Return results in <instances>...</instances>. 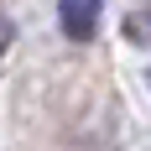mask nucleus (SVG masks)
<instances>
[{"label":"nucleus","mask_w":151,"mask_h":151,"mask_svg":"<svg viewBox=\"0 0 151 151\" xmlns=\"http://www.w3.org/2000/svg\"><path fill=\"white\" fill-rule=\"evenodd\" d=\"M99 11H104V0H58V21L73 42H89L99 31Z\"/></svg>","instance_id":"obj_1"},{"label":"nucleus","mask_w":151,"mask_h":151,"mask_svg":"<svg viewBox=\"0 0 151 151\" xmlns=\"http://www.w3.org/2000/svg\"><path fill=\"white\" fill-rule=\"evenodd\" d=\"M11 37H16V26H11V16L0 11V58H5V47H11Z\"/></svg>","instance_id":"obj_3"},{"label":"nucleus","mask_w":151,"mask_h":151,"mask_svg":"<svg viewBox=\"0 0 151 151\" xmlns=\"http://www.w3.org/2000/svg\"><path fill=\"white\" fill-rule=\"evenodd\" d=\"M125 37L141 42V47H151V0H146V5H136V11L125 16Z\"/></svg>","instance_id":"obj_2"}]
</instances>
